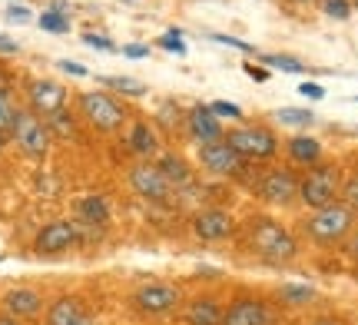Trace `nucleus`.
Wrapping results in <instances>:
<instances>
[{"label":"nucleus","instance_id":"f03ea898","mask_svg":"<svg viewBox=\"0 0 358 325\" xmlns=\"http://www.w3.org/2000/svg\"><path fill=\"white\" fill-rule=\"evenodd\" d=\"M245 243H249V249L256 252L259 259L275 262V266L295 259V252H299L295 236L289 233L282 222L268 219V216H259V219L249 222V236H245Z\"/></svg>","mask_w":358,"mask_h":325},{"label":"nucleus","instance_id":"6e6552de","mask_svg":"<svg viewBox=\"0 0 358 325\" xmlns=\"http://www.w3.org/2000/svg\"><path fill=\"white\" fill-rule=\"evenodd\" d=\"M252 193L268 206H292L299 203V176L292 166H268L256 180Z\"/></svg>","mask_w":358,"mask_h":325},{"label":"nucleus","instance_id":"c756f323","mask_svg":"<svg viewBox=\"0 0 358 325\" xmlns=\"http://www.w3.org/2000/svg\"><path fill=\"white\" fill-rule=\"evenodd\" d=\"M319 7H322V13L329 17V20H348L352 17V0H319Z\"/></svg>","mask_w":358,"mask_h":325},{"label":"nucleus","instance_id":"58836bf2","mask_svg":"<svg viewBox=\"0 0 358 325\" xmlns=\"http://www.w3.org/2000/svg\"><path fill=\"white\" fill-rule=\"evenodd\" d=\"M13 53H20V43L7 34H0V57H13Z\"/></svg>","mask_w":358,"mask_h":325},{"label":"nucleus","instance_id":"f704fd0d","mask_svg":"<svg viewBox=\"0 0 358 325\" xmlns=\"http://www.w3.org/2000/svg\"><path fill=\"white\" fill-rule=\"evenodd\" d=\"M83 43H87V47H96V50H116L113 40L100 37V34H83Z\"/></svg>","mask_w":358,"mask_h":325},{"label":"nucleus","instance_id":"4468645a","mask_svg":"<svg viewBox=\"0 0 358 325\" xmlns=\"http://www.w3.org/2000/svg\"><path fill=\"white\" fill-rule=\"evenodd\" d=\"M192 233L203 243H222V239H229L236 233V219L226 209H199L192 216Z\"/></svg>","mask_w":358,"mask_h":325},{"label":"nucleus","instance_id":"b1692460","mask_svg":"<svg viewBox=\"0 0 358 325\" xmlns=\"http://www.w3.org/2000/svg\"><path fill=\"white\" fill-rule=\"evenodd\" d=\"M20 110H24V103L17 100V93H13V90L0 93V136H7V140H10V133H13V127H17Z\"/></svg>","mask_w":358,"mask_h":325},{"label":"nucleus","instance_id":"72a5a7b5","mask_svg":"<svg viewBox=\"0 0 358 325\" xmlns=\"http://www.w3.org/2000/svg\"><path fill=\"white\" fill-rule=\"evenodd\" d=\"M209 40H216V43H226L232 50H243V53H252V43H245L239 37H229V34H209Z\"/></svg>","mask_w":358,"mask_h":325},{"label":"nucleus","instance_id":"6ab92c4d","mask_svg":"<svg viewBox=\"0 0 358 325\" xmlns=\"http://www.w3.org/2000/svg\"><path fill=\"white\" fill-rule=\"evenodd\" d=\"M83 315H87V309H83V302L77 296H60L47 309V325H77Z\"/></svg>","mask_w":358,"mask_h":325},{"label":"nucleus","instance_id":"79ce46f5","mask_svg":"<svg viewBox=\"0 0 358 325\" xmlns=\"http://www.w3.org/2000/svg\"><path fill=\"white\" fill-rule=\"evenodd\" d=\"M7 20H30V10L27 7H7Z\"/></svg>","mask_w":358,"mask_h":325},{"label":"nucleus","instance_id":"393cba45","mask_svg":"<svg viewBox=\"0 0 358 325\" xmlns=\"http://www.w3.org/2000/svg\"><path fill=\"white\" fill-rule=\"evenodd\" d=\"M100 83H103V90L116 93V96H133V100L146 96V87L133 77H100Z\"/></svg>","mask_w":358,"mask_h":325},{"label":"nucleus","instance_id":"473e14b6","mask_svg":"<svg viewBox=\"0 0 358 325\" xmlns=\"http://www.w3.org/2000/svg\"><path fill=\"white\" fill-rule=\"evenodd\" d=\"M209 110H213L219 120H232V123H243V110H239V103H232V100H213V103H209Z\"/></svg>","mask_w":358,"mask_h":325},{"label":"nucleus","instance_id":"49530a36","mask_svg":"<svg viewBox=\"0 0 358 325\" xmlns=\"http://www.w3.org/2000/svg\"><path fill=\"white\" fill-rule=\"evenodd\" d=\"M289 3H295V7H308V3H319V0H289Z\"/></svg>","mask_w":358,"mask_h":325},{"label":"nucleus","instance_id":"39448f33","mask_svg":"<svg viewBox=\"0 0 358 325\" xmlns=\"http://www.w3.org/2000/svg\"><path fill=\"white\" fill-rule=\"evenodd\" d=\"M342 189V173L335 163H315L306 169V176H299V203L308 209H322L338 199Z\"/></svg>","mask_w":358,"mask_h":325},{"label":"nucleus","instance_id":"ea45409f","mask_svg":"<svg viewBox=\"0 0 358 325\" xmlns=\"http://www.w3.org/2000/svg\"><path fill=\"white\" fill-rule=\"evenodd\" d=\"M60 70L70 73V77H90V70L83 64H73V60H60Z\"/></svg>","mask_w":358,"mask_h":325},{"label":"nucleus","instance_id":"5701e85b","mask_svg":"<svg viewBox=\"0 0 358 325\" xmlns=\"http://www.w3.org/2000/svg\"><path fill=\"white\" fill-rule=\"evenodd\" d=\"M47 127H50L53 133V140H77V133H80V117H77V110H60V113H53L50 120H47Z\"/></svg>","mask_w":358,"mask_h":325},{"label":"nucleus","instance_id":"8fccbe9b","mask_svg":"<svg viewBox=\"0 0 358 325\" xmlns=\"http://www.w3.org/2000/svg\"><path fill=\"white\" fill-rule=\"evenodd\" d=\"M352 7H358V0H352Z\"/></svg>","mask_w":358,"mask_h":325},{"label":"nucleus","instance_id":"bb28decb","mask_svg":"<svg viewBox=\"0 0 358 325\" xmlns=\"http://www.w3.org/2000/svg\"><path fill=\"white\" fill-rule=\"evenodd\" d=\"M259 60L266 66H272V70H282V73H306V64L289 57V53H262Z\"/></svg>","mask_w":358,"mask_h":325},{"label":"nucleus","instance_id":"0eeeda50","mask_svg":"<svg viewBox=\"0 0 358 325\" xmlns=\"http://www.w3.org/2000/svg\"><path fill=\"white\" fill-rule=\"evenodd\" d=\"M66 103H70V90H66V83H60V80L37 77L24 87V106L34 110L43 120H50L53 113L66 110Z\"/></svg>","mask_w":358,"mask_h":325},{"label":"nucleus","instance_id":"2f4dec72","mask_svg":"<svg viewBox=\"0 0 358 325\" xmlns=\"http://www.w3.org/2000/svg\"><path fill=\"white\" fill-rule=\"evenodd\" d=\"M338 199H342L348 209H355V212H358V169H355V173H348L345 180H342Z\"/></svg>","mask_w":358,"mask_h":325},{"label":"nucleus","instance_id":"f3484780","mask_svg":"<svg viewBox=\"0 0 358 325\" xmlns=\"http://www.w3.org/2000/svg\"><path fill=\"white\" fill-rule=\"evenodd\" d=\"M282 150H285V157H289V163H295V166H315V163H322V157H325V150H322V143L315 140V136H308V133H299V136H289L285 143H282Z\"/></svg>","mask_w":358,"mask_h":325},{"label":"nucleus","instance_id":"423d86ee","mask_svg":"<svg viewBox=\"0 0 358 325\" xmlns=\"http://www.w3.org/2000/svg\"><path fill=\"white\" fill-rule=\"evenodd\" d=\"M10 140L27 159H43L53 146V133H50V127H47V120L37 117L34 110L24 106L20 117H17V127H13Z\"/></svg>","mask_w":358,"mask_h":325},{"label":"nucleus","instance_id":"2eb2a0df","mask_svg":"<svg viewBox=\"0 0 358 325\" xmlns=\"http://www.w3.org/2000/svg\"><path fill=\"white\" fill-rule=\"evenodd\" d=\"M127 150L133 153L136 159H156L159 157V130H156L150 120L143 117H133L127 127Z\"/></svg>","mask_w":358,"mask_h":325},{"label":"nucleus","instance_id":"c03bdc74","mask_svg":"<svg viewBox=\"0 0 358 325\" xmlns=\"http://www.w3.org/2000/svg\"><path fill=\"white\" fill-rule=\"evenodd\" d=\"M312 325H342V322H338V319H315Z\"/></svg>","mask_w":358,"mask_h":325},{"label":"nucleus","instance_id":"9d476101","mask_svg":"<svg viewBox=\"0 0 358 325\" xmlns=\"http://www.w3.org/2000/svg\"><path fill=\"white\" fill-rule=\"evenodd\" d=\"M196 163H199V169L203 173H209V176H239L249 163H245L236 150L229 146V140L222 136V140H216V143H206L199 146V153H196Z\"/></svg>","mask_w":358,"mask_h":325},{"label":"nucleus","instance_id":"3c124183","mask_svg":"<svg viewBox=\"0 0 358 325\" xmlns=\"http://www.w3.org/2000/svg\"><path fill=\"white\" fill-rule=\"evenodd\" d=\"M355 100H358V96H355Z\"/></svg>","mask_w":358,"mask_h":325},{"label":"nucleus","instance_id":"a211bd4d","mask_svg":"<svg viewBox=\"0 0 358 325\" xmlns=\"http://www.w3.org/2000/svg\"><path fill=\"white\" fill-rule=\"evenodd\" d=\"M3 305H7V312H10L13 319H34V315H40V309H43V296L34 292V289H10V292L3 296Z\"/></svg>","mask_w":358,"mask_h":325},{"label":"nucleus","instance_id":"1a4fd4ad","mask_svg":"<svg viewBox=\"0 0 358 325\" xmlns=\"http://www.w3.org/2000/svg\"><path fill=\"white\" fill-rule=\"evenodd\" d=\"M127 182L133 193L143 196V199H150V203H166L169 196H173V186H169V180L159 173V166H156L153 159L133 163V166L127 169Z\"/></svg>","mask_w":358,"mask_h":325},{"label":"nucleus","instance_id":"a18cd8bd","mask_svg":"<svg viewBox=\"0 0 358 325\" xmlns=\"http://www.w3.org/2000/svg\"><path fill=\"white\" fill-rule=\"evenodd\" d=\"M0 325H20V322H17L13 315H0Z\"/></svg>","mask_w":358,"mask_h":325},{"label":"nucleus","instance_id":"7c9ffc66","mask_svg":"<svg viewBox=\"0 0 358 325\" xmlns=\"http://www.w3.org/2000/svg\"><path fill=\"white\" fill-rule=\"evenodd\" d=\"M282 299L292 302V305H302V302H312V299H315V289H312V286H295V282H285V286H282Z\"/></svg>","mask_w":358,"mask_h":325},{"label":"nucleus","instance_id":"9b49d317","mask_svg":"<svg viewBox=\"0 0 358 325\" xmlns=\"http://www.w3.org/2000/svg\"><path fill=\"white\" fill-rule=\"evenodd\" d=\"M80 239H83V222H77V219H53L37 233L34 249H37L40 256H60V252H66V249L77 246Z\"/></svg>","mask_w":358,"mask_h":325},{"label":"nucleus","instance_id":"4be33fe9","mask_svg":"<svg viewBox=\"0 0 358 325\" xmlns=\"http://www.w3.org/2000/svg\"><path fill=\"white\" fill-rule=\"evenodd\" d=\"M186 322L189 325H222V309L213 299H192L186 309Z\"/></svg>","mask_w":358,"mask_h":325},{"label":"nucleus","instance_id":"7ed1b4c3","mask_svg":"<svg viewBox=\"0 0 358 325\" xmlns=\"http://www.w3.org/2000/svg\"><path fill=\"white\" fill-rule=\"evenodd\" d=\"M355 219H358L355 209H348L342 199H335L329 206L312 209V216L306 219V236L315 246H338L342 239L352 236Z\"/></svg>","mask_w":358,"mask_h":325},{"label":"nucleus","instance_id":"f8f14e48","mask_svg":"<svg viewBox=\"0 0 358 325\" xmlns=\"http://www.w3.org/2000/svg\"><path fill=\"white\" fill-rule=\"evenodd\" d=\"M182 130H186V136H189L196 146L216 143V140H222V136H226V130H222V120L209 110V103H192L189 110H186V123H182Z\"/></svg>","mask_w":358,"mask_h":325},{"label":"nucleus","instance_id":"aec40b11","mask_svg":"<svg viewBox=\"0 0 358 325\" xmlns=\"http://www.w3.org/2000/svg\"><path fill=\"white\" fill-rule=\"evenodd\" d=\"M156 166H159V173L169 180V186L173 189H179V186H189V180H192V169H189V163L179 157V153H159L156 157Z\"/></svg>","mask_w":358,"mask_h":325},{"label":"nucleus","instance_id":"de8ad7c7","mask_svg":"<svg viewBox=\"0 0 358 325\" xmlns=\"http://www.w3.org/2000/svg\"><path fill=\"white\" fill-rule=\"evenodd\" d=\"M77 325H100V322H96V319H90V315H83V319H80Z\"/></svg>","mask_w":358,"mask_h":325},{"label":"nucleus","instance_id":"c9c22d12","mask_svg":"<svg viewBox=\"0 0 358 325\" xmlns=\"http://www.w3.org/2000/svg\"><path fill=\"white\" fill-rule=\"evenodd\" d=\"M123 57L143 60V57H150V43H123Z\"/></svg>","mask_w":358,"mask_h":325},{"label":"nucleus","instance_id":"e433bc0d","mask_svg":"<svg viewBox=\"0 0 358 325\" xmlns=\"http://www.w3.org/2000/svg\"><path fill=\"white\" fill-rule=\"evenodd\" d=\"M13 83H17V77H13V70L3 60H0V93H7V90H13Z\"/></svg>","mask_w":358,"mask_h":325},{"label":"nucleus","instance_id":"a878e982","mask_svg":"<svg viewBox=\"0 0 358 325\" xmlns=\"http://www.w3.org/2000/svg\"><path fill=\"white\" fill-rule=\"evenodd\" d=\"M37 24H40V30H47V34H66V30H70V13L57 10L50 3V7L37 17Z\"/></svg>","mask_w":358,"mask_h":325},{"label":"nucleus","instance_id":"cd10ccee","mask_svg":"<svg viewBox=\"0 0 358 325\" xmlns=\"http://www.w3.org/2000/svg\"><path fill=\"white\" fill-rule=\"evenodd\" d=\"M275 120L282 127H312L315 113L312 110H299V106H282V110H275Z\"/></svg>","mask_w":358,"mask_h":325},{"label":"nucleus","instance_id":"dca6fc26","mask_svg":"<svg viewBox=\"0 0 358 325\" xmlns=\"http://www.w3.org/2000/svg\"><path fill=\"white\" fill-rule=\"evenodd\" d=\"M275 322V315L268 309L262 299H252V296H243V299H236L222 312V325H272Z\"/></svg>","mask_w":358,"mask_h":325},{"label":"nucleus","instance_id":"412c9836","mask_svg":"<svg viewBox=\"0 0 358 325\" xmlns=\"http://www.w3.org/2000/svg\"><path fill=\"white\" fill-rule=\"evenodd\" d=\"M77 216H80V222H87V226H103V222H110V203L96 193L80 196L77 199Z\"/></svg>","mask_w":358,"mask_h":325},{"label":"nucleus","instance_id":"a19ab883","mask_svg":"<svg viewBox=\"0 0 358 325\" xmlns=\"http://www.w3.org/2000/svg\"><path fill=\"white\" fill-rule=\"evenodd\" d=\"M245 73H249L252 80H259V83H266V80L272 77V73H268L266 66H256V64H245Z\"/></svg>","mask_w":358,"mask_h":325},{"label":"nucleus","instance_id":"37998d69","mask_svg":"<svg viewBox=\"0 0 358 325\" xmlns=\"http://www.w3.org/2000/svg\"><path fill=\"white\" fill-rule=\"evenodd\" d=\"M348 252H352V256H355V259H358V233L352 236V243H348Z\"/></svg>","mask_w":358,"mask_h":325},{"label":"nucleus","instance_id":"4c0bfd02","mask_svg":"<svg viewBox=\"0 0 358 325\" xmlns=\"http://www.w3.org/2000/svg\"><path fill=\"white\" fill-rule=\"evenodd\" d=\"M299 93L308 96V100H322V96H325V87H319V83H299Z\"/></svg>","mask_w":358,"mask_h":325},{"label":"nucleus","instance_id":"20e7f679","mask_svg":"<svg viewBox=\"0 0 358 325\" xmlns=\"http://www.w3.org/2000/svg\"><path fill=\"white\" fill-rule=\"evenodd\" d=\"M229 146L245 159V163H268V159L279 157V136L268 123H236L229 133H226Z\"/></svg>","mask_w":358,"mask_h":325},{"label":"nucleus","instance_id":"f257e3e1","mask_svg":"<svg viewBox=\"0 0 358 325\" xmlns=\"http://www.w3.org/2000/svg\"><path fill=\"white\" fill-rule=\"evenodd\" d=\"M77 117L80 123H87L93 133L100 136H113V133H123L133 120V110L123 96H116L110 90H83L77 93Z\"/></svg>","mask_w":358,"mask_h":325},{"label":"nucleus","instance_id":"c85d7f7f","mask_svg":"<svg viewBox=\"0 0 358 325\" xmlns=\"http://www.w3.org/2000/svg\"><path fill=\"white\" fill-rule=\"evenodd\" d=\"M156 47H163L166 53H176V57H186V53H189V47H186V40H182V30H179V27H169L166 34L156 40Z\"/></svg>","mask_w":358,"mask_h":325},{"label":"nucleus","instance_id":"ddd939ff","mask_svg":"<svg viewBox=\"0 0 358 325\" xmlns=\"http://www.w3.org/2000/svg\"><path fill=\"white\" fill-rule=\"evenodd\" d=\"M133 302L146 315H163L179 305V289L169 286V282H146V286H140L133 292Z\"/></svg>","mask_w":358,"mask_h":325},{"label":"nucleus","instance_id":"09e8293b","mask_svg":"<svg viewBox=\"0 0 358 325\" xmlns=\"http://www.w3.org/2000/svg\"><path fill=\"white\" fill-rule=\"evenodd\" d=\"M3 143H7V136H0V150H3Z\"/></svg>","mask_w":358,"mask_h":325}]
</instances>
